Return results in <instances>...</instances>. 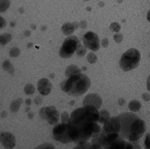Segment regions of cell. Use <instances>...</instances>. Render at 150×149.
Wrapping results in <instances>:
<instances>
[{"label":"cell","mask_w":150,"mask_h":149,"mask_svg":"<svg viewBox=\"0 0 150 149\" xmlns=\"http://www.w3.org/2000/svg\"><path fill=\"white\" fill-rule=\"evenodd\" d=\"M118 116L120 121V136L130 142L139 141L146 133V122L134 112H124Z\"/></svg>","instance_id":"cell-1"},{"label":"cell","mask_w":150,"mask_h":149,"mask_svg":"<svg viewBox=\"0 0 150 149\" xmlns=\"http://www.w3.org/2000/svg\"><path fill=\"white\" fill-rule=\"evenodd\" d=\"M91 85L90 79L84 73H79L69 77L60 83V89L69 95L80 96L87 92Z\"/></svg>","instance_id":"cell-2"},{"label":"cell","mask_w":150,"mask_h":149,"mask_svg":"<svg viewBox=\"0 0 150 149\" xmlns=\"http://www.w3.org/2000/svg\"><path fill=\"white\" fill-rule=\"evenodd\" d=\"M99 121V109L93 106H83L71 114V123L75 126L87 125Z\"/></svg>","instance_id":"cell-3"},{"label":"cell","mask_w":150,"mask_h":149,"mask_svg":"<svg viewBox=\"0 0 150 149\" xmlns=\"http://www.w3.org/2000/svg\"><path fill=\"white\" fill-rule=\"evenodd\" d=\"M54 139L62 144L76 143L78 140V130L72 123H59L54 126L52 130Z\"/></svg>","instance_id":"cell-4"},{"label":"cell","mask_w":150,"mask_h":149,"mask_svg":"<svg viewBox=\"0 0 150 149\" xmlns=\"http://www.w3.org/2000/svg\"><path fill=\"white\" fill-rule=\"evenodd\" d=\"M141 54L139 51L135 48H131L120 56V67L123 71H130L139 66Z\"/></svg>","instance_id":"cell-5"},{"label":"cell","mask_w":150,"mask_h":149,"mask_svg":"<svg viewBox=\"0 0 150 149\" xmlns=\"http://www.w3.org/2000/svg\"><path fill=\"white\" fill-rule=\"evenodd\" d=\"M81 43L77 36L70 35L68 36L64 42H63L60 50H59V56L62 59H70L74 53L77 52V50L81 47Z\"/></svg>","instance_id":"cell-6"},{"label":"cell","mask_w":150,"mask_h":149,"mask_svg":"<svg viewBox=\"0 0 150 149\" xmlns=\"http://www.w3.org/2000/svg\"><path fill=\"white\" fill-rule=\"evenodd\" d=\"M39 115L42 119L47 120L50 125L54 126L59 123L60 119V114L54 106L43 107L39 111Z\"/></svg>","instance_id":"cell-7"},{"label":"cell","mask_w":150,"mask_h":149,"mask_svg":"<svg viewBox=\"0 0 150 149\" xmlns=\"http://www.w3.org/2000/svg\"><path fill=\"white\" fill-rule=\"evenodd\" d=\"M83 42L84 47L87 49L93 51V52H96L100 48V41L98 35L94 32H86L83 37Z\"/></svg>","instance_id":"cell-8"},{"label":"cell","mask_w":150,"mask_h":149,"mask_svg":"<svg viewBox=\"0 0 150 149\" xmlns=\"http://www.w3.org/2000/svg\"><path fill=\"white\" fill-rule=\"evenodd\" d=\"M120 130V121L119 116L110 117L103 124L102 131L106 133H119Z\"/></svg>","instance_id":"cell-9"},{"label":"cell","mask_w":150,"mask_h":149,"mask_svg":"<svg viewBox=\"0 0 150 149\" xmlns=\"http://www.w3.org/2000/svg\"><path fill=\"white\" fill-rule=\"evenodd\" d=\"M83 106H93L96 107L97 109H99L102 106V97L96 93H91L88 94L84 96V98L83 100Z\"/></svg>","instance_id":"cell-10"},{"label":"cell","mask_w":150,"mask_h":149,"mask_svg":"<svg viewBox=\"0 0 150 149\" xmlns=\"http://www.w3.org/2000/svg\"><path fill=\"white\" fill-rule=\"evenodd\" d=\"M0 141H1V145L7 149H12L16 145L15 136L11 133H8V131L1 133V135H0Z\"/></svg>","instance_id":"cell-11"},{"label":"cell","mask_w":150,"mask_h":149,"mask_svg":"<svg viewBox=\"0 0 150 149\" xmlns=\"http://www.w3.org/2000/svg\"><path fill=\"white\" fill-rule=\"evenodd\" d=\"M37 90L41 95L43 96L48 95L51 93V90H52V84L49 80L47 78L40 79L37 83Z\"/></svg>","instance_id":"cell-12"},{"label":"cell","mask_w":150,"mask_h":149,"mask_svg":"<svg viewBox=\"0 0 150 149\" xmlns=\"http://www.w3.org/2000/svg\"><path fill=\"white\" fill-rule=\"evenodd\" d=\"M134 142L127 141L120 136L116 141H114L112 143L108 149H134Z\"/></svg>","instance_id":"cell-13"},{"label":"cell","mask_w":150,"mask_h":149,"mask_svg":"<svg viewBox=\"0 0 150 149\" xmlns=\"http://www.w3.org/2000/svg\"><path fill=\"white\" fill-rule=\"evenodd\" d=\"M79 23L77 22H73V23H71V22H66L62 25L61 27V31L62 32L65 34L67 36H70L71 34L73 33V32L75 31L78 28Z\"/></svg>","instance_id":"cell-14"},{"label":"cell","mask_w":150,"mask_h":149,"mask_svg":"<svg viewBox=\"0 0 150 149\" xmlns=\"http://www.w3.org/2000/svg\"><path fill=\"white\" fill-rule=\"evenodd\" d=\"M81 72H82V71H81V68L79 67H77L76 65H70L66 68L65 74H66V76L69 78V77H71V76L79 74Z\"/></svg>","instance_id":"cell-15"},{"label":"cell","mask_w":150,"mask_h":149,"mask_svg":"<svg viewBox=\"0 0 150 149\" xmlns=\"http://www.w3.org/2000/svg\"><path fill=\"white\" fill-rule=\"evenodd\" d=\"M77 145H79L82 149H104L100 145L95 144V143H92L91 141L80 143V144H77Z\"/></svg>","instance_id":"cell-16"},{"label":"cell","mask_w":150,"mask_h":149,"mask_svg":"<svg viewBox=\"0 0 150 149\" xmlns=\"http://www.w3.org/2000/svg\"><path fill=\"white\" fill-rule=\"evenodd\" d=\"M128 107L131 112H137L141 109L142 104L140 103V101H138V100H132L129 102Z\"/></svg>","instance_id":"cell-17"},{"label":"cell","mask_w":150,"mask_h":149,"mask_svg":"<svg viewBox=\"0 0 150 149\" xmlns=\"http://www.w3.org/2000/svg\"><path fill=\"white\" fill-rule=\"evenodd\" d=\"M22 104V98H18V99H15L11 102V104L9 106V108H10V111L13 112V113H16L20 110L21 108V106Z\"/></svg>","instance_id":"cell-18"},{"label":"cell","mask_w":150,"mask_h":149,"mask_svg":"<svg viewBox=\"0 0 150 149\" xmlns=\"http://www.w3.org/2000/svg\"><path fill=\"white\" fill-rule=\"evenodd\" d=\"M109 118H110V114H109V112L107 109L99 110V123L104 124Z\"/></svg>","instance_id":"cell-19"},{"label":"cell","mask_w":150,"mask_h":149,"mask_svg":"<svg viewBox=\"0 0 150 149\" xmlns=\"http://www.w3.org/2000/svg\"><path fill=\"white\" fill-rule=\"evenodd\" d=\"M2 68H3L4 71H8V73H11V74L14 73V67L12 65V63H11L9 60L3 61V63H2Z\"/></svg>","instance_id":"cell-20"},{"label":"cell","mask_w":150,"mask_h":149,"mask_svg":"<svg viewBox=\"0 0 150 149\" xmlns=\"http://www.w3.org/2000/svg\"><path fill=\"white\" fill-rule=\"evenodd\" d=\"M11 39H12V36H11V34L9 33H3L1 34V36H0V44H1L2 47H4V45H6L7 44H8Z\"/></svg>","instance_id":"cell-21"},{"label":"cell","mask_w":150,"mask_h":149,"mask_svg":"<svg viewBox=\"0 0 150 149\" xmlns=\"http://www.w3.org/2000/svg\"><path fill=\"white\" fill-rule=\"evenodd\" d=\"M10 6L9 0H0V11L3 13L8 10V8Z\"/></svg>","instance_id":"cell-22"},{"label":"cell","mask_w":150,"mask_h":149,"mask_svg":"<svg viewBox=\"0 0 150 149\" xmlns=\"http://www.w3.org/2000/svg\"><path fill=\"white\" fill-rule=\"evenodd\" d=\"M34 92H35V87H34L33 84H32V83H27L25 86H24V93L27 95H31L34 94Z\"/></svg>","instance_id":"cell-23"},{"label":"cell","mask_w":150,"mask_h":149,"mask_svg":"<svg viewBox=\"0 0 150 149\" xmlns=\"http://www.w3.org/2000/svg\"><path fill=\"white\" fill-rule=\"evenodd\" d=\"M60 119L62 123H70L71 115L67 111H64V112H62V114L60 115Z\"/></svg>","instance_id":"cell-24"},{"label":"cell","mask_w":150,"mask_h":149,"mask_svg":"<svg viewBox=\"0 0 150 149\" xmlns=\"http://www.w3.org/2000/svg\"><path fill=\"white\" fill-rule=\"evenodd\" d=\"M20 54H21L20 48L16 47H12V48L10 49V51H9V56H11V58H17V56H20Z\"/></svg>","instance_id":"cell-25"},{"label":"cell","mask_w":150,"mask_h":149,"mask_svg":"<svg viewBox=\"0 0 150 149\" xmlns=\"http://www.w3.org/2000/svg\"><path fill=\"white\" fill-rule=\"evenodd\" d=\"M87 61L90 63V64H95V63L97 61V56L95 53L91 52L87 55Z\"/></svg>","instance_id":"cell-26"},{"label":"cell","mask_w":150,"mask_h":149,"mask_svg":"<svg viewBox=\"0 0 150 149\" xmlns=\"http://www.w3.org/2000/svg\"><path fill=\"white\" fill-rule=\"evenodd\" d=\"M109 29H110V31H112L113 32H119L120 31V29H122V27H120V25L118 23V22H112L110 26H109Z\"/></svg>","instance_id":"cell-27"},{"label":"cell","mask_w":150,"mask_h":149,"mask_svg":"<svg viewBox=\"0 0 150 149\" xmlns=\"http://www.w3.org/2000/svg\"><path fill=\"white\" fill-rule=\"evenodd\" d=\"M34 149H56V148L53 145L50 144V143H45V144H42L36 146Z\"/></svg>","instance_id":"cell-28"},{"label":"cell","mask_w":150,"mask_h":149,"mask_svg":"<svg viewBox=\"0 0 150 149\" xmlns=\"http://www.w3.org/2000/svg\"><path fill=\"white\" fill-rule=\"evenodd\" d=\"M113 39H114V41L116 42L117 44H120V43H122V40H123V35L122 33H120V32H116L113 35Z\"/></svg>","instance_id":"cell-29"},{"label":"cell","mask_w":150,"mask_h":149,"mask_svg":"<svg viewBox=\"0 0 150 149\" xmlns=\"http://www.w3.org/2000/svg\"><path fill=\"white\" fill-rule=\"evenodd\" d=\"M76 54H77L78 56L82 58V56H83L86 54V47H83V45H81V47H79V49L77 50Z\"/></svg>","instance_id":"cell-30"},{"label":"cell","mask_w":150,"mask_h":149,"mask_svg":"<svg viewBox=\"0 0 150 149\" xmlns=\"http://www.w3.org/2000/svg\"><path fill=\"white\" fill-rule=\"evenodd\" d=\"M145 148L146 149H150V133H146L145 137Z\"/></svg>","instance_id":"cell-31"},{"label":"cell","mask_w":150,"mask_h":149,"mask_svg":"<svg viewBox=\"0 0 150 149\" xmlns=\"http://www.w3.org/2000/svg\"><path fill=\"white\" fill-rule=\"evenodd\" d=\"M142 98L144 101H146V102H148L150 100V95L148 93H144L142 95Z\"/></svg>","instance_id":"cell-32"},{"label":"cell","mask_w":150,"mask_h":149,"mask_svg":"<svg viewBox=\"0 0 150 149\" xmlns=\"http://www.w3.org/2000/svg\"><path fill=\"white\" fill-rule=\"evenodd\" d=\"M101 45L103 47H108V38H104L101 41Z\"/></svg>","instance_id":"cell-33"},{"label":"cell","mask_w":150,"mask_h":149,"mask_svg":"<svg viewBox=\"0 0 150 149\" xmlns=\"http://www.w3.org/2000/svg\"><path fill=\"white\" fill-rule=\"evenodd\" d=\"M6 25H7V22H6V20L3 18V17H1V18H0V28H1V29H3V28L6 27Z\"/></svg>","instance_id":"cell-34"},{"label":"cell","mask_w":150,"mask_h":149,"mask_svg":"<svg viewBox=\"0 0 150 149\" xmlns=\"http://www.w3.org/2000/svg\"><path fill=\"white\" fill-rule=\"evenodd\" d=\"M42 101H43V99H42V97H41V96H36V97H35V99H34V103H35L36 105L41 104Z\"/></svg>","instance_id":"cell-35"},{"label":"cell","mask_w":150,"mask_h":149,"mask_svg":"<svg viewBox=\"0 0 150 149\" xmlns=\"http://www.w3.org/2000/svg\"><path fill=\"white\" fill-rule=\"evenodd\" d=\"M79 26L81 27V28H83V29H84V28H86L87 27V22H86L85 20H82L79 23Z\"/></svg>","instance_id":"cell-36"},{"label":"cell","mask_w":150,"mask_h":149,"mask_svg":"<svg viewBox=\"0 0 150 149\" xmlns=\"http://www.w3.org/2000/svg\"><path fill=\"white\" fill-rule=\"evenodd\" d=\"M146 88L150 92V75L147 77V80H146Z\"/></svg>","instance_id":"cell-37"},{"label":"cell","mask_w":150,"mask_h":149,"mask_svg":"<svg viewBox=\"0 0 150 149\" xmlns=\"http://www.w3.org/2000/svg\"><path fill=\"white\" fill-rule=\"evenodd\" d=\"M125 104V99L124 98H120L119 99V105L120 106H123Z\"/></svg>","instance_id":"cell-38"},{"label":"cell","mask_w":150,"mask_h":149,"mask_svg":"<svg viewBox=\"0 0 150 149\" xmlns=\"http://www.w3.org/2000/svg\"><path fill=\"white\" fill-rule=\"evenodd\" d=\"M7 115H8V114H7V112H6V111H2L1 112V118L2 119H5L6 117H7Z\"/></svg>","instance_id":"cell-39"},{"label":"cell","mask_w":150,"mask_h":149,"mask_svg":"<svg viewBox=\"0 0 150 149\" xmlns=\"http://www.w3.org/2000/svg\"><path fill=\"white\" fill-rule=\"evenodd\" d=\"M146 20H148V22H150V9L148 10L147 15H146Z\"/></svg>","instance_id":"cell-40"},{"label":"cell","mask_w":150,"mask_h":149,"mask_svg":"<svg viewBox=\"0 0 150 149\" xmlns=\"http://www.w3.org/2000/svg\"><path fill=\"white\" fill-rule=\"evenodd\" d=\"M26 103H27V105H31L32 100H31V99H27V100H26Z\"/></svg>","instance_id":"cell-41"},{"label":"cell","mask_w":150,"mask_h":149,"mask_svg":"<svg viewBox=\"0 0 150 149\" xmlns=\"http://www.w3.org/2000/svg\"><path fill=\"white\" fill-rule=\"evenodd\" d=\"M71 149H82V148H81V146H80L79 145H77L76 146L73 147V148H71Z\"/></svg>","instance_id":"cell-42"},{"label":"cell","mask_w":150,"mask_h":149,"mask_svg":"<svg viewBox=\"0 0 150 149\" xmlns=\"http://www.w3.org/2000/svg\"><path fill=\"white\" fill-rule=\"evenodd\" d=\"M30 35V32H26V36H29Z\"/></svg>","instance_id":"cell-43"},{"label":"cell","mask_w":150,"mask_h":149,"mask_svg":"<svg viewBox=\"0 0 150 149\" xmlns=\"http://www.w3.org/2000/svg\"><path fill=\"white\" fill-rule=\"evenodd\" d=\"M29 117H30V118H32V117H33V114H32V113H30V114H29Z\"/></svg>","instance_id":"cell-44"},{"label":"cell","mask_w":150,"mask_h":149,"mask_svg":"<svg viewBox=\"0 0 150 149\" xmlns=\"http://www.w3.org/2000/svg\"><path fill=\"white\" fill-rule=\"evenodd\" d=\"M83 1H89V0H83Z\"/></svg>","instance_id":"cell-45"}]
</instances>
